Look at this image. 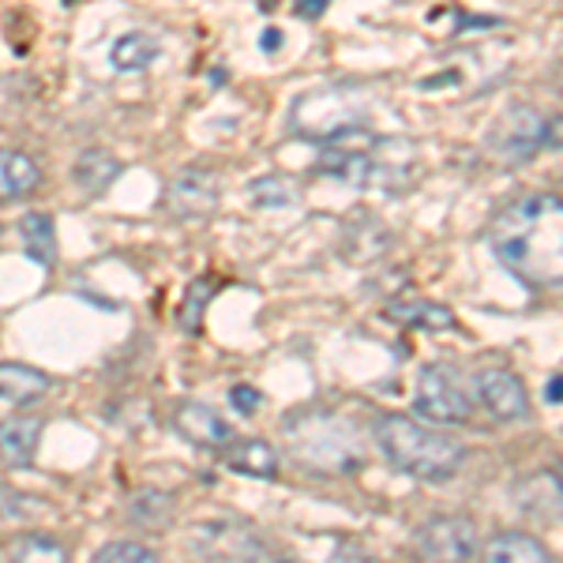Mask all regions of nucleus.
Wrapping results in <instances>:
<instances>
[{
    "instance_id": "393cba45",
    "label": "nucleus",
    "mask_w": 563,
    "mask_h": 563,
    "mask_svg": "<svg viewBox=\"0 0 563 563\" xmlns=\"http://www.w3.org/2000/svg\"><path fill=\"white\" fill-rule=\"evenodd\" d=\"M327 4H331V0H294V12L301 15V20H320L327 12Z\"/></svg>"
},
{
    "instance_id": "ddd939ff",
    "label": "nucleus",
    "mask_w": 563,
    "mask_h": 563,
    "mask_svg": "<svg viewBox=\"0 0 563 563\" xmlns=\"http://www.w3.org/2000/svg\"><path fill=\"white\" fill-rule=\"evenodd\" d=\"M481 560L488 563H549L552 552L530 533H499L488 544H481Z\"/></svg>"
},
{
    "instance_id": "bb28decb",
    "label": "nucleus",
    "mask_w": 563,
    "mask_h": 563,
    "mask_svg": "<svg viewBox=\"0 0 563 563\" xmlns=\"http://www.w3.org/2000/svg\"><path fill=\"white\" fill-rule=\"evenodd\" d=\"M278 42H282V34H278V31H267V34H263V38H260L263 49H275Z\"/></svg>"
},
{
    "instance_id": "0eeeda50",
    "label": "nucleus",
    "mask_w": 563,
    "mask_h": 563,
    "mask_svg": "<svg viewBox=\"0 0 563 563\" xmlns=\"http://www.w3.org/2000/svg\"><path fill=\"white\" fill-rule=\"evenodd\" d=\"M477 398L496 421H522L530 417V395H526L522 379L507 368H485L474 379Z\"/></svg>"
},
{
    "instance_id": "aec40b11",
    "label": "nucleus",
    "mask_w": 563,
    "mask_h": 563,
    "mask_svg": "<svg viewBox=\"0 0 563 563\" xmlns=\"http://www.w3.org/2000/svg\"><path fill=\"white\" fill-rule=\"evenodd\" d=\"M390 320L406 323V327H432V331H443V327H455V316L451 308L429 305V301H398L387 308Z\"/></svg>"
},
{
    "instance_id": "a878e982",
    "label": "nucleus",
    "mask_w": 563,
    "mask_h": 563,
    "mask_svg": "<svg viewBox=\"0 0 563 563\" xmlns=\"http://www.w3.org/2000/svg\"><path fill=\"white\" fill-rule=\"evenodd\" d=\"M544 398H549V402H563V376L549 379V387H544Z\"/></svg>"
},
{
    "instance_id": "a211bd4d",
    "label": "nucleus",
    "mask_w": 563,
    "mask_h": 563,
    "mask_svg": "<svg viewBox=\"0 0 563 563\" xmlns=\"http://www.w3.org/2000/svg\"><path fill=\"white\" fill-rule=\"evenodd\" d=\"M117 174H121V162H117L113 154H106V151H87L84 158L76 162V180L84 185V192H90V196H102L106 188L117 180Z\"/></svg>"
},
{
    "instance_id": "20e7f679",
    "label": "nucleus",
    "mask_w": 563,
    "mask_h": 563,
    "mask_svg": "<svg viewBox=\"0 0 563 563\" xmlns=\"http://www.w3.org/2000/svg\"><path fill=\"white\" fill-rule=\"evenodd\" d=\"M289 129L308 143H331L350 129H365V95L350 84L305 90L289 106Z\"/></svg>"
},
{
    "instance_id": "f257e3e1",
    "label": "nucleus",
    "mask_w": 563,
    "mask_h": 563,
    "mask_svg": "<svg viewBox=\"0 0 563 563\" xmlns=\"http://www.w3.org/2000/svg\"><path fill=\"white\" fill-rule=\"evenodd\" d=\"M493 249L526 286H563V199L538 192L507 203L493 222Z\"/></svg>"
},
{
    "instance_id": "7ed1b4c3",
    "label": "nucleus",
    "mask_w": 563,
    "mask_h": 563,
    "mask_svg": "<svg viewBox=\"0 0 563 563\" xmlns=\"http://www.w3.org/2000/svg\"><path fill=\"white\" fill-rule=\"evenodd\" d=\"M286 443L297 466L312 474H357L361 466L357 424L331 410H305L289 417Z\"/></svg>"
},
{
    "instance_id": "423d86ee",
    "label": "nucleus",
    "mask_w": 563,
    "mask_h": 563,
    "mask_svg": "<svg viewBox=\"0 0 563 563\" xmlns=\"http://www.w3.org/2000/svg\"><path fill=\"white\" fill-rule=\"evenodd\" d=\"M417 549L429 560H477L481 556V538L474 519L462 515H448V519H432L417 533Z\"/></svg>"
},
{
    "instance_id": "f8f14e48",
    "label": "nucleus",
    "mask_w": 563,
    "mask_h": 563,
    "mask_svg": "<svg viewBox=\"0 0 563 563\" xmlns=\"http://www.w3.org/2000/svg\"><path fill=\"white\" fill-rule=\"evenodd\" d=\"M38 185H42V169L31 154L0 147V203H12V199L31 196Z\"/></svg>"
},
{
    "instance_id": "b1692460",
    "label": "nucleus",
    "mask_w": 563,
    "mask_h": 563,
    "mask_svg": "<svg viewBox=\"0 0 563 563\" xmlns=\"http://www.w3.org/2000/svg\"><path fill=\"white\" fill-rule=\"evenodd\" d=\"M230 402H233V410H238V413H244V417H252V413H256L260 410V406H263V395H260V390L256 387H233L230 390Z\"/></svg>"
},
{
    "instance_id": "f03ea898",
    "label": "nucleus",
    "mask_w": 563,
    "mask_h": 563,
    "mask_svg": "<svg viewBox=\"0 0 563 563\" xmlns=\"http://www.w3.org/2000/svg\"><path fill=\"white\" fill-rule=\"evenodd\" d=\"M376 443L384 459L398 474L417 481H451L466 459V443L448 432H435L429 424L402 413H387L376 421Z\"/></svg>"
},
{
    "instance_id": "9b49d317",
    "label": "nucleus",
    "mask_w": 563,
    "mask_h": 563,
    "mask_svg": "<svg viewBox=\"0 0 563 563\" xmlns=\"http://www.w3.org/2000/svg\"><path fill=\"white\" fill-rule=\"evenodd\" d=\"M53 387V379L42 368L20 365V361H0V402L26 406L34 398H42Z\"/></svg>"
},
{
    "instance_id": "f3484780",
    "label": "nucleus",
    "mask_w": 563,
    "mask_h": 563,
    "mask_svg": "<svg viewBox=\"0 0 563 563\" xmlns=\"http://www.w3.org/2000/svg\"><path fill=\"white\" fill-rule=\"evenodd\" d=\"M544 140V121L533 109H515L511 117L504 121V151L511 154H530L538 143Z\"/></svg>"
},
{
    "instance_id": "39448f33",
    "label": "nucleus",
    "mask_w": 563,
    "mask_h": 563,
    "mask_svg": "<svg viewBox=\"0 0 563 563\" xmlns=\"http://www.w3.org/2000/svg\"><path fill=\"white\" fill-rule=\"evenodd\" d=\"M413 410L435 424H466L474 413V390L466 387V376L455 365H424L417 379Z\"/></svg>"
},
{
    "instance_id": "2eb2a0df",
    "label": "nucleus",
    "mask_w": 563,
    "mask_h": 563,
    "mask_svg": "<svg viewBox=\"0 0 563 563\" xmlns=\"http://www.w3.org/2000/svg\"><path fill=\"white\" fill-rule=\"evenodd\" d=\"M230 470L233 474H244V477H263L271 481L278 474V455L267 440H238L230 443Z\"/></svg>"
},
{
    "instance_id": "1a4fd4ad",
    "label": "nucleus",
    "mask_w": 563,
    "mask_h": 563,
    "mask_svg": "<svg viewBox=\"0 0 563 563\" xmlns=\"http://www.w3.org/2000/svg\"><path fill=\"white\" fill-rule=\"evenodd\" d=\"M169 211L177 218H207L218 207V180L203 169H185L174 185H169Z\"/></svg>"
},
{
    "instance_id": "cd10ccee",
    "label": "nucleus",
    "mask_w": 563,
    "mask_h": 563,
    "mask_svg": "<svg viewBox=\"0 0 563 563\" xmlns=\"http://www.w3.org/2000/svg\"><path fill=\"white\" fill-rule=\"evenodd\" d=\"M552 477H556V485L563 488V462H560V466H556V470H552Z\"/></svg>"
},
{
    "instance_id": "9d476101",
    "label": "nucleus",
    "mask_w": 563,
    "mask_h": 563,
    "mask_svg": "<svg viewBox=\"0 0 563 563\" xmlns=\"http://www.w3.org/2000/svg\"><path fill=\"white\" fill-rule=\"evenodd\" d=\"M42 440V421L38 417H12L0 424V462L12 470H26L34 462Z\"/></svg>"
},
{
    "instance_id": "4be33fe9",
    "label": "nucleus",
    "mask_w": 563,
    "mask_h": 563,
    "mask_svg": "<svg viewBox=\"0 0 563 563\" xmlns=\"http://www.w3.org/2000/svg\"><path fill=\"white\" fill-rule=\"evenodd\" d=\"M95 560L98 563H113V560L117 563H151L158 556H154V549H147V544H140V541H109L95 552Z\"/></svg>"
},
{
    "instance_id": "5701e85b",
    "label": "nucleus",
    "mask_w": 563,
    "mask_h": 563,
    "mask_svg": "<svg viewBox=\"0 0 563 563\" xmlns=\"http://www.w3.org/2000/svg\"><path fill=\"white\" fill-rule=\"evenodd\" d=\"M169 511H174V499L162 493H143V496H135V504H132V519H143V522H162V519H169Z\"/></svg>"
},
{
    "instance_id": "412c9836",
    "label": "nucleus",
    "mask_w": 563,
    "mask_h": 563,
    "mask_svg": "<svg viewBox=\"0 0 563 563\" xmlns=\"http://www.w3.org/2000/svg\"><path fill=\"white\" fill-rule=\"evenodd\" d=\"M8 556L12 560H68V549L60 541L45 538V533H26V538H15L12 544H8Z\"/></svg>"
},
{
    "instance_id": "4468645a",
    "label": "nucleus",
    "mask_w": 563,
    "mask_h": 563,
    "mask_svg": "<svg viewBox=\"0 0 563 563\" xmlns=\"http://www.w3.org/2000/svg\"><path fill=\"white\" fill-rule=\"evenodd\" d=\"M57 225H53L49 214L42 211H31L20 218V238H23V249L38 267H57Z\"/></svg>"
},
{
    "instance_id": "6e6552de",
    "label": "nucleus",
    "mask_w": 563,
    "mask_h": 563,
    "mask_svg": "<svg viewBox=\"0 0 563 563\" xmlns=\"http://www.w3.org/2000/svg\"><path fill=\"white\" fill-rule=\"evenodd\" d=\"M174 429L177 435H185L192 448H207V451H222V448H230V443H238L233 424L218 410H211L207 402H180L174 410Z\"/></svg>"
},
{
    "instance_id": "6ab92c4d",
    "label": "nucleus",
    "mask_w": 563,
    "mask_h": 563,
    "mask_svg": "<svg viewBox=\"0 0 563 563\" xmlns=\"http://www.w3.org/2000/svg\"><path fill=\"white\" fill-rule=\"evenodd\" d=\"M249 196H252V203H256V207L278 211V207L301 203V185H297V180H289V177H282V174H271V177L252 180Z\"/></svg>"
},
{
    "instance_id": "dca6fc26",
    "label": "nucleus",
    "mask_w": 563,
    "mask_h": 563,
    "mask_svg": "<svg viewBox=\"0 0 563 563\" xmlns=\"http://www.w3.org/2000/svg\"><path fill=\"white\" fill-rule=\"evenodd\" d=\"M154 60H158V42L140 31L121 34V38L113 42V49H109V65L117 71H143V68H151Z\"/></svg>"
}]
</instances>
